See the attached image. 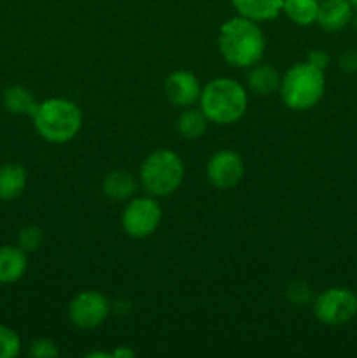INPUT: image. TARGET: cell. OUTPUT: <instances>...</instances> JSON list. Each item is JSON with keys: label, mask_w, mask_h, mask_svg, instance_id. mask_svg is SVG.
<instances>
[{"label": "cell", "mask_w": 357, "mask_h": 358, "mask_svg": "<svg viewBox=\"0 0 357 358\" xmlns=\"http://www.w3.org/2000/svg\"><path fill=\"white\" fill-rule=\"evenodd\" d=\"M31 119L38 135L51 143L70 142L83 128V110L66 98L41 101Z\"/></svg>", "instance_id": "3957f363"}, {"label": "cell", "mask_w": 357, "mask_h": 358, "mask_svg": "<svg viewBox=\"0 0 357 358\" xmlns=\"http://www.w3.org/2000/svg\"><path fill=\"white\" fill-rule=\"evenodd\" d=\"M18 243L24 252H34L44 243V233L35 226H27L20 231Z\"/></svg>", "instance_id": "44dd1931"}, {"label": "cell", "mask_w": 357, "mask_h": 358, "mask_svg": "<svg viewBox=\"0 0 357 358\" xmlns=\"http://www.w3.org/2000/svg\"><path fill=\"white\" fill-rule=\"evenodd\" d=\"M202 87L195 73L188 70H175L164 80V96L175 107L188 108L200 100Z\"/></svg>", "instance_id": "30bf717a"}, {"label": "cell", "mask_w": 357, "mask_h": 358, "mask_svg": "<svg viewBox=\"0 0 357 358\" xmlns=\"http://www.w3.org/2000/svg\"><path fill=\"white\" fill-rule=\"evenodd\" d=\"M340 66L345 72H357V52L356 51H346L340 58Z\"/></svg>", "instance_id": "d4e9b609"}, {"label": "cell", "mask_w": 357, "mask_h": 358, "mask_svg": "<svg viewBox=\"0 0 357 358\" xmlns=\"http://www.w3.org/2000/svg\"><path fill=\"white\" fill-rule=\"evenodd\" d=\"M265 48L266 38L258 21L238 16L231 17L220 27L219 51L230 65L251 69L261 62Z\"/></svg>", "instance_id": "6da1fadb"}, {"label": "cell", "mask_w": 357, "mask_h": 358, "mask_svg": "<svg viewBox=\"0 0 357 358\" xmlns=\"http://www.w3.org/2000/svg\"><path fill=\"white\" fill-rule=\"evenodd\" d=\"M350 2H352V6H354V9L357 10V0H350Z\"/></svg>", "instance_id": "4316f807"}, {"label": "cell", "mask_w": 357, "mask_h": 358, "mask_svg": "<svg viewBox=\"0 0 357 358\" xmlns=\"http://www.w3.org/2000/svg\"><path fill=\"white\" fill-rule=\"evenodd\" d=\"M27 271V252L21 247H0V283H14Z\"/></svg>", "instance_id": "4fadbf2b"}, {"label": "cell", "mask_w": 357, "mask_h": 358, "mask_svg": "<svg viewBox=\"0 0 357 358\" xmlns=\"http://www.w3.org/2000/svg\"><path fill=\"white\" fill-rule=\"evenodd\" d=\"M4 107L13 114H27L34 117L38 103L34 94L23 86H10L4 93Z\"/></svg>", "instance_id": "e0dca14e"}, {"label": "cell", "mask_w": 357, "mask_h": 358, "mask_svg": "<svg viewBox=\"0 0 357 358\" xmlns=\"http://www.w3.org/2000/svg\"><path fill=\"white\" fill-rule=\"evenodd\" d=\"M280 96L293 110H308L322 100L326 91L324 70L312 63H298L290 66L280 80Z\"/></svg>", "instance_id": "277c9868"}, {"label": "cell", "mask_w": 357, "mask_h": 358, "mask_svg": "<svg viewBox=\"0 0 357 358\" xmlns=\"http://www.w3.org/2000/svg\"><path fill=\"white\" fill-rule=\"evenodd\" d=\"M30 357L35 358H55L58 357V348L51 339H35L28 350Z\"/></svg>", "instance_id": "7402d4cb"}, {"label": "cell", "mask_w": 357, "mask_h": 358, "mask_svg": "<svg viewBox=\"0 0 357 358\" xmlns=\"http://www.w3.org/2000/svg\"><path fill=\"white\" fill-rule=\"evenodd\" d=\"M111 313V303L107 297L94 290H84L77 294L69 304V318L77 329L100 327Z\"/></svg>", "instance_id": "ba28073f"}, {"label": "cell", "mask_w": 357, "mask_h": 358, "mask_svg": "<svg viewBox=\"0 0 357 358\" xmlns=\"http://www.w3.org/2000/svg\"><path fill=\"white\" fill-rule=\"evenodd\" d=\"M27 185V171L21 164L9 163L0 166V199H16Z\"/></svg>", "instance_id": "9a60e30c"}, {"label": "cell", "mask_w": 357, "mask_h": 358, "mask_svg": "<svg viewBox=\"0 0 357 358\" xmlns=\"http://www.w3.org/2000/svg\"><path fill=\"white\" fill-rule=\"evenodd\" d=\"M280 80L282 76L279 73V70L272 65H266V63H255L248 69L247 73V84L255 94H261V96H270L275 91H279Z\"/></svg>", "instance_id": "7c38bea8"}, {"label": "cell", "mask_w": 357, "mask_h": 358, "mask_svg": "<svg viewBox=\"0 0 357 358\" xmlns=\"http://www.w3.org/2000/svg\"><path fill=\"white\" fill-rule=\"evenodd\" d=\"M245 166L240 154L234 150H219L206 163V178L217 189H233L244 178Z\"/></svg>", "instance_id": "9c48e42d"}, {"label": "cell", "mask_w": 357, "mask_h": 358, "mask_svg": "<svg viewBox=\"0 0 357 358\" xmlns=\"http://www.w3.org/2000/svg\"><path fill=\"white\" fill-rule=\"evenodd\" d=\"M308 63H312L317 69L324 70L329 65V55L326 51H321V49H315V51H312L308 55Z\"/></svg>", "instance_id": "cb8c5ba5"}, {"label": "cell", "mask_w": 357, "mask_h": 358, "mask_svg": "<svg viewBox=\"0 0 357 358\" xmlns=\"http://www.w3.org/2000/svg\"><path fill=\"white\" fill-rule=\"evenodd\" d=\"M200 108L210 122L233 124L247 112L248 96L245 87L230 77L212 79L200 94Z\"/></svg>", "instance_id": "7a4b0ae2"}, {"label": "cell", "mask_w": 357, "mask_h": 358, "mask_svg": "<svg viewBox=\"0 0 357 358\" xmlns=\"http://www.w3.org/2000/svg\"><path fill=\"white\" fill-rule=\"evenodd\" d=\"M284 0H231L240 16L252 21H268L282 13Z\"/></svg>", "instance_id": "5bb4252c"}, {"label": "cell", "mask_w": 357, "mask_h": 358, "mask_svg": "<svg viewBox=\"0 0 357 358\" xmlns=\"http://www.w3.org/2000/svg\"><path fill=\"white\" fill-rule=\"evenodd\" d=\"M112 357H133V352L126 348H118L114 353H112Z\"/></svg>", "instance_id": "484cf974"}, {"label": "cell", "mask_w": 357, "mask_h": 358, "mask_svg": "<svg viewBox=\"0 0 357 358\" xmlns=\"http://www.w3.org/2000/svg\"><path fill=\"white\" fill-rule=\"evenodd\" d=\"M206 124H209V119L203 114V110H196V108H186L181 114L177 121V129L184 138L195 140L205 133Z\"/></svg>", "instance_id": "d6986e66"}, {"label": "cell", "mask_w": 357, "mask_h": 358, "mask_svg": "<svg viewBox=\"0 0 357 358\" xmlns=\"http://www.w3.org/2000/svg\"><path fill=\"white\" fill-rule=\"evenodd\" d=\"M21 352V339L10 327L0 325V358H14Z\"/></svg>", "instance_id": "ffe728a7"}, {"label": "cell", "mask_w": 357, "mask_h": 358, "mask_svg": "<svg viewBox=\"0 0 357 358\" xmlns=\"http://www.w3.org/2000/svg\"><path fill=\"white\" fill-rule=\"evenodd\" d=\"M354 6L350 0H322L318 3V27L326 31H338L345 28L352 20Z\"/></svg>", "instance_id": "8fae6325"}, {"label": "cell", "mask_w": 357, "mask_h": 358, "mask_svg": "<svg viewBox=\"0 0 357 358\" xmlns=\"http://www.w3.org/2000/svg\"><path fill=\"white\" fill-rule=\"evenodd\" d=\"M184 180L182 159L170 149H158L140 166V184L150 196H170Z\"/></svg>", "instance_id": "5b68a950"}, {"label": "cell", "mask_w": 357, "mask_h": 358, "mask_svg": "<svg viewBox=\"0 0 357 358\" xmlns=\"http://www.w3.org/2000/svg\"><path fill=\"white\" fill-rule=\"evenodd\" d=\"M163 210L160 203L149 196L135 198L125 206L121 215V226L128 236L135 240L150 236L160 227Z\"/></svg>", "instance_id": "52a82bcc"}, {"label": "cell", "mask_w": 357, "mask_h": 358, "mask_svg": "<svg viewBox=\"0 0 357 358\" xmlns=\"http://www.w3.org/2000/svg\"><path fill=\"white\" fill-rule=\"evenodd\" d=\"M102 189L107 198L115 199V201H122L135 194L136 191V180L130 171L126 170H115L111 171L107 177L102 182Z\"/></svg>", "instance_id": "2e32d148"}, {"label": "cell", "mask_w": 357, "mask_h": 358, "mask_svg": "<svg viewBox=\"0 0 357 358\" xmlns=\"http://www.w3.org/2000/svg\"><path fill=\"white\" fill-rule=\"evenodd\" d=\"M318 0H284L282 13L300 27H310L317 21Z\"/></svg>", "instance_id": "ac0fdd59"}, {"label": "cell", "mask_w": 357, "mask_h": 358, "mask_svg": "<svg viewBox=\"0 0 357 358\" xmlns=\"http://www.w3.org/2000/svg\"><path fill=\"white\" fill-rule=\"evenodd\" d=\"M314 315L326 325H343L357 315V296L343 287H332L314 301Z\"/></svg>", "instance_id": "8992f818"}, {"label": "cell", "mask_w": 357, "mask_h": 358, "mask_svg": "<svg viewBox=\"0 0 357 358\" xmlns=\"http://www.w3.org/2000/svg\"><path fill=\"white\" fill-rule=\"evenodd\" d=\"M289 299L293 301L294 304H304L310 299V289H308L307 283L303 282H294L289 285Z\"/></svg>", "instance_id": "603a6c76"}]
</instances>
